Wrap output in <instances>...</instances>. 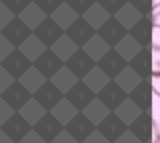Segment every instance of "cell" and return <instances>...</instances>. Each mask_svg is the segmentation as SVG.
Wrapping results in <instances>:
<instances>
[{
  "label": "cell",
  "instance_id": "15",
  "mask_svg": "<svg viewBox=\"0 0 160 143\" xmlns=\"http://www.w3.org/2000/svg\"><path fill=\"white\" fill-rule=\"evenodd\" d=\"M14 112L15 111L2 97H0V126H3L7 120L14 114Z\"/></svg>",
  "mask_w": 160,
  "mask_h": 143
},
{
  "label": "cell",
  "instance_id": "1",
  "mask_svg": "<svg viewBox=\"0 0 160 143\" xmlns=\"http://www.w3.org/2000/svg\"><path fill=\"white\" fill-rule=\"evenodd\" d=\"M15 48H19L32 35L33 30L19 16H15L0 32Z\"/></svg>",
  "mask_w": 160,
  "mask_h": 143
},
{
  "label": "cell",
  "instance_id": "16",
  "mask_svg": "<svg viewBox=\"0 0 160 143\" xmlns=\"http://www.w3.org/2000/svg\"><path fill=\"white\" fill-rule=\"evenodd\" d=\"M15 81V79L0 65V95L4 93Z\"/></svg>",
  "mask_w": 160,
  "mask_h": 143
},
{
  "label": "cell",
  "instance_id": "13",
  "mask_svg": "<svg viewBox=\"0 0 160 143\" xmlns=\"http://www.w3.org/2000/svg\"><path fill=\"white\" fill-rule=\"evenodd\" d=\"M1 2L15 16H19L33 0H1Z\"/></svg>",
  "mask_w": 160,
  "mask_h": 143
},
{
  "label": "cell",
  "instance_id": "19",
  "mask_svg": "<svg viewBox=\"0 0 160 143\" xmlns=\"http://www.w3.org/2000/svg\"><path fill=\"white\" fill-rule=\"evenodd\" d=\"M19 143H47L34 129H32Z\"/></svg>",
  "mask_w": 160,
  "mask_h": 143
},
{
  "label": "cell",
  "instance_id": "9",
  "mask_svg": "<svg viewBox=\"0 0 160 143\" xmlns=\"http://www.w3.org/2000/svg\"><path fill=\"white\" fill-rule=\"evenodd\" d=\"M19 112L33 126L44 116L47 111L34 97H32L24 104Z\"/></svg>",
  "mask_w": 160,
  "mask_h": 143
},
{
  "label": "cell",
  "instance_id": "18",
  "mask_svg": "<svg viewBox=\"0 0 160 143\" xmlns=\"http://www.w3.org/2000/svg\"><path fill=\"white\" fill-rule=\"evenodd\" d=\"M15 17V15L0 1V31Z\"/></svg>",
  "mask_w": 160,
  "mask_h": 143
},
{
  "label": "cell",
  "instance_id": "12",
  "mask_svg": "<svg viewBox=\"0 0 160 143\" xmlns=\"http://www.w3.org/2000/svg\"><path fill=\"white\" fill-rule=\"evenodd\" d=\"M19 17L27 26L34 30L47 17V15L34 2H32L24 8Z\"/></svg>",
  "mask_w": 160,
  "mask_h": 143
},
{
  "label": "cell",
  "instance_id": "25",
  "mask_svg": "<svg viewBox=\"0 0 160 143\" xmlns=\"http://www.w3.org/2000/svg\"><path fill=\"white\" fill-rule=\"evenodd\" d=\"M0 32H1V31H0Z\"/></svg>",
  "mask_w": 160,
  "mask_h": 143
},
{
  "label": "cell",
  "instance_id": "17",
  "mask_svg": "<svg viewBox=\"0 0 160 143\" xmlns=\"http://www.w3.org/2000/svg\"><path fill=\"white\" fill-rule=\"evenodd\" d=\"M15 49V47L0 33V63Z\"/></svg>",
  "mask_w": 160,
  "mask_h": 143
},
{
  "label": "cell",
  "instance_id": "20",
  "mask_svg": "<svg viewBox=\"0 0 160 143\" xmlns=\"http://www.w3.org/2000/svg\"><path fill=\"white\" fill-rule=\"evenodd\" d=\"M0 143H15L0 128Z\"/></svg>",
  "mask_w": 160,
  "mask_h": 143
},
{
  "label": "cell",
  "instance_id": "7",
  "mask_svg": "<svg viewBox=\"0 0 160 143\" xmlns=\"http://www.w3.org/2000/svg\"><path fill=\"white\" fill-rule=\"evenodd\" d=\"M33 97L47 111H51L62 98V94L52 81L47 80L41 87L33 94Z\"/></svg>",
  "mask_w": 160,
  "mask_h": 143
},
{
  "label": "cell",
  "instance_id": "8",
  "mask_svg": "<svg viewBox=\"0 0 160 143\" xmlns=\"http://www.w3.org/2000/svg\"><path fill=\"white\" fill-rule=\"evenodd\" d=\"M33 129L46 142L50 143L56 138L60 130H62V126L52 112L47 111L44 116L33 126Z\"/></svg>",
  "mask_w": 160,
  "mask_h": 143
},
{
  "label": "cell",
  "instance_id": "2",
  "mask_svg": "<svg viewBox=\"0 0 160 143\" xmlns=\"http://www.w3.org/2000/svg\"><path fill=\"white\" fill-rule=\"evenodd\" d=\"M1 66L15 80H19L32 66V62L22 52L19 48H15L1 62Z\"/></svg>",
  "mask_w": 160,
  "mask_h": 143
},
{
  "label": "cell",
  "instance_id": "21",
  "mask_svg": "<svg viewBox=\"0 0 160 143\" xmlns=\"http://www.w3.org/2000/svg\"><path fill=\"white\" fill-rule=\"evenodd\" d=\"M0 97H1V95H0Z\"/></svg>",
  "mask_w": 160,
  "mask_h": 143
},
{
  "label": "cell",
  "instance_id": "3",
  "mask_svg": "<svg viewBox=\"0 0 160 143\" xmlns=\"http://www.w3.org/2000/svg\"><path fill=\"white\" fill-rule=\"evenodd\" d=\"M1 129L14 142L19 143L33 129V126L21 115L19 111H15L14 114L7 120L3 126H1Z\"/></svg>",
  "mask_w": 160,
  "mask_h": 143
},
{
  "label": "cell",
  "instance_id": "11",
  "mask_svg": "<svg viewBox=\"0 0 160 143\" xmlns=\"http://www.w3.org/2000/svg\"><path fill=\"white\" fill-rule=\"evenodd\" d=\"M22 52L33 63L41 53L47 49V47L32 33L29 37L19 47Z\"/></svg>",
  "mask_w": 160,
  "mask_h": 143
},
{
  "label": "cell",
  "instance_id": "10",
  "mask_svg": "<svg viewBox=\"0 0 160 143\" xmlns=\"http://www.w3.org/2000/svg\"><path fill=\"white\" fill-rule=\"evenodd\" d=\"M22 84L33 95L38 90L47 79L32 65L29 69L19 79Z\"/></svg>",
  "mask_w": 160,
  "mask_h": 143
},
{
  "label": "cell",
  "instance_id": "22",
  "mask_svg": "<svg viewBox=\"0 0 160 143\" xmlns=\"http://www.w3.org/2000/svg\"><path fill=\"white\" fill-rule=\"evenodd\" d=\"M0 128H1V126H0Z\"/></svg>",
  "mask_w": 160,
  "mask_h": 143
},
{
  "label": "cell",
  "instance_id": "23",
  "mask_svg": "<svg viewBox=\"0 0 160 143\" xmlns=\"http://www.w3.org/2000/svg\"><path fill=\"white\" fill-rule=\"evenodd\" d=\"M0 65H1V63H0Z\"/></svg>",
  "mask_w": 160,
  "mask_h": 143
},
{
  "label": "cell",
  "instance_id": "5",
  "mask_svg": "<svg viewBox=\"0 0 160 143\" xmlns=\"http://www.w3.org/2000/svg\"><path fill=\"white\" fill-rule=\"evenodd\" d=\"M32 65L47 80H51L58 71V69H60L62 63L55 54V52L51 48H47L41 53V55H39L32 63Z\"/></svg>",
  "mask_w": 160,
  "mask_h": 143
},
{
  "label": "cell",
  "instance_id": "14",
  "mask_svg": "<svg viewBox=\"0 0 160 143\" xmlns=\"http://www.w3.org/2000/svg\"><path fill=\"white\" fill-rule=\"evenodd\" d=\"M33 2L47 15H52L57 7L62 3V0H33Z\"/></svg>",
  "mask_w": 160,
  "mask_h": 143
},
{
  "label": "cell",
  "instance_id": "4",
  "mask_svg": "<svg viewBox=\"0 0 160 143\" xmlns=\"http://www.w3.org/2000/svg\"><path fill=\"white\" fill-rule=\"evenodd\" d=\"M1 97L15 111H19L24 104L33 97V95L22 84L19 80H15L12 84L1 94Z\"/></svg>",
  "mask_w": 160,
  "mask_h": 143
},
{
  "label": "cell",
  "instance_id": "6",
  "mask_svg": "<svg viewBox=\"0 0 160 143\" xmlns=\"http://www.w3.org/2000/svg\"><path fill=\"white\" fill-rule=\"evenodd\" d=\"M62 33L58 23L50 16H47L34 30L33 34L47 47H52Z\"/></svg>",
  "mask_w": 160,
  "mask_h": 143
},
{
  "label": "cell",
  "instance_id": "24",
  "mask_svg": "<svg viewBox=\"0 0 160 143\" xmlns=\"http://www.w3.org/2000/svg\"><path fill=\"white\" fill-rule=\"evenodd\" d=\"M0 1H1V0H0Z\"/></svg>",
  "mask_w": 160,
  "mask_h": 143
}]
</instances>
